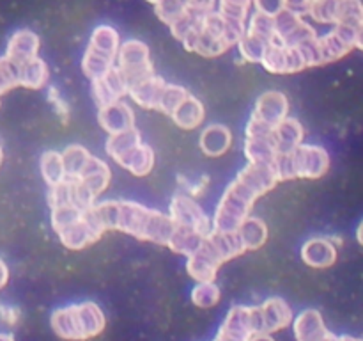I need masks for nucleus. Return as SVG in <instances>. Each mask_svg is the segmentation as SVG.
Wrapping results in <instances>:
<instances>
[{"label":"nucleus","mask_w":363,"mask_h":341,"mask_svg":"<svg viewBox=\"0 0 363 341\" xmlns=\"http://www.w3.org/2000/svg\"><path fill=\"white\" fill-rule=\"evenodd\" d=\"M279 185L272 166L247 163L223 192L213 215V231L236 233L247 217L252 215L255 201Z\"/></svg>","instance_id":"nucleus-1"},{"label":"nucleus","mask_w":363,"mask_h":341,"mask_svg":"<svg viewBox=\"0 0 363 341\" xmlns=\"http://www.w3.org/2000/svg\"><path fill=\"white\" fill-rule=\"evenodd\" d=\"M91 212L103 231H121L142 242L167 245L174 231V222L169 213L147 208L135 201L116 199L96 202Z\"/></svg>","instance_id":"nucleus-2"},{"label":"nucleus","mask_w":363,"mask_h":341,"mask_svg":"<svg viewBox=\"0 0 363 341\" xmlns=\"http://www.w3.org/2000/svg\"><path fill=\"white\" fill-rule=\"evenodd\" d=\"M53 332L66 341H87L99 336L106 327L105 313L96 302L85 301L55 309L52 313Z\"/></svg>","instance_id":"nucleus-3"},{"label":"nucleus","mask_w":363,"mask_h":341,"mask_svg":"<svg viewBox=\"0 0 363 341\" xmlns=\"http://www.w3.org/2000/svg\"><path fill=\"white\" fill-rule=\"evenodd\" d=\"M121 39L119 32L110 25H99L94 28L87 50L82 57V71L89 80H98L108 70L116 66Z\"/></svg>","instance_id":"nucleus-4"},{"label":"nucleus","mask_w":363,"mask_h":341,"mask_svg":"<svg viewBox=\"0 0 363 341\" xmlns=\"http://www.w3.org/2000/svg\"><path fill=\"white\" fill-rule=\"evenodd\" d=\"M308 16L321 25L358 28L363 23L362 0H312Z\"/></svg>","instance_id":"nucleus-5"},{"label":"nucleus","mask_w":363,"mask_h":341,"mask_svg":"<svg viewBox=\"0 0 363 341\" xmlns=\"http://www.w3.org/2000/svg\"><path fill=\"white\" fill-rule=\"evenodd\" d=\"M116 63V66L119 67V71L126 78L130 87H133L135 84L155 75L151 50H149V46L145 43L137 41V39L121 43Z\"/></svg>","instance_id":"nucleus-6"},{"label":"nucleus","mask_w":363,"mask_h":341,"mask_svg":"<svg viewBox=\"0 0 363 341\" xmlns=\"http://www.w3.org/2000/svg\"><path fill=\"white\" fill-rule=\"evenodd\" d=\"M259 332L257 305H233L216 332L215 341H248Z\"/></svg>","instance_id":"nucleus-7"},{"label":"nucleus","mask_w":363,"mask_h":341,"mask_svg":"<svg viewBox=\"0 0 363 341\" xmlns=\"http://www.w3.org/2000/svg\"><path fill=\"white\" fill-rule=\"evenodd\" d=\"M169 217L176 226L190 227L204 237H208L213 231V222L208 213L191 195L184 194V192H179L172 197L169 205Z\"/></svg>","instance_id":"nucleus-8"},{"label":"nucleus","mask_w":363,"mask_h":341,"mask_svg":"<svg viewBox=\"0 0 363 341\" xmlns=\"http://www.w3.org/2000/svg\"><path fill=\"white\" fill-rule=\"evenodd\" d=\"M294 176L303 180H319L330 170L328 149L319 144H300L293 153Z\"/></svg>","instance_id":"nucleus-9"},{"label":"nucleus","mask_w":363,"mask_h":341,"mask_svg":"<svg viewBox=\"0 0 363 341\" xmlns=\"http://www.w3.org/2000/svg\"><path fill=\"white\" fill-rule=\"evenodd\" d=\"M273 23H275V41L284 46H298L308 39L318 38L315 28L307 23L303 16L287 7L273 16Z\"/></svg>","instance_id":"nucleus-10"},{"label":"nucleus","mask_w":363,"mask_h":341,"mask_svg":"<svg viewBox=\"0 0 363 341\" xmlns=\"http://www.w3.org/2000/svg\"><path fill=\"white\" fill-rule=\"evenodd\" d=\"M266 71L273 75H289L307 70L303 57L298 46H284L279 41H273L266 46L261 63Z\"/></svg>","instance_id":"nucleus-11"},{"label":"nucleus","mask_w":363,"mask_h":341,"mask_svg":"<svg viewBox=\"0 0 363 341\" xmlns=\"http://www.w3.org/2000/svg\"><path fill=\"white\" fill-rule=\"evenodd\" d=\"M103 233H105V231H103L101 226L96 222L94 215H92L91 208H89L82 213V217L77 222H73L71 226H67L66 229L57 233V237L60 238L64 247L71 249V251H82V249L96 244V242L103 237Z\"/></svg>","instance_id":"nucleus-12"},{"label":"nucleus","mask_w":363,"mask_h":341,"mask_svg":"<svg viewBox=\"0 0 363 341\" xmlns=\"http://www.w3.org/2000/svg\"><path fill=\"white\" fill-rule=\"evenodd\" d=\"M128 91H130V85L117 66L106 71L98 80L91 82V94L98 109L112 105L116 102H123L128 96Z\"/></svg>","instance_id":"nucleus-13"},{"label":"nucleus","mask_w":363,"mask_h":341,"mask_svg":"<svg viewBox=\"0 0 363 341\" xmlns=\"http://www.w3.org/2000/svg\"><path fill=\"white\" fill-rule=\"evenodd\" d=\"M222 265V258L216 254L215 247L208 240V237L204 238L201 247L186 258V272L197 283H211V281H215L218 269Z\"/></svg>","instance_id":"nucleus-14"},{"label":"nucleus","mask_w":363,"mask_h":341,"mask_svg":"<svg viewBox=\"0 0 363 341\" xmlns=\"http://www.w3.org/2000/svg\"><path fill=\"white\" fill-rule=\"evenodd\" d=\"M257 318L259 332L273 334L289 327L294 320V313L284 298L272 297L257 305Z\"/></svg>","instance_id":"nucleus-15"},{"label":"nucleus","mask_w":363,"mask_h":341,"mask_svg":"<svg viewBox=\"0 0 363 341\" xmlns=\"http://www.w3.org/2000/svg\"><path fill=\"white\" fill-rule=\"evenodd\" d=\"M354 34H357V28L333 27L328 34L321 36V38L318 36L323 66L342 59L351 50H354Z\"/></svg>","instance_id":"nucleus-16"},{"label":"nucleus","mask_w":363,"mask_h":341,"mask_svg":"<svg viewBox=\"0 0 363 341\" xmlns=\"http://www.w3.org/2000/svg\"><path fill=\"white\" fill-rule=\"evenodd\" d=\"M252 116L275 130L289 116V99L280 91H266L257 98Z\"/></svg>","instance_id":"nucleus-17"},{"label":"nucleus","mask_w":363,"mask_h":341,"mask_svg":"<svg viewBox=\"0 0 363 341\" xmlns=\"http://www.w3.org/2000/svg\"><path fill=\"white\" fill-rule=\"evenodd\" d=\"M337 256V244L333 238L328 237H312L301 245V259L305 265L315 270H325L335 265Z\"/></svg>","instance_id":"nucleus-18"},{"label":"nucleus","mask_w":363,"mask_h":341,"mask_svg":"<svg viewBox=\"0 0 363 341\" xmlns=\"http://www.w3.org/2000/svg\"><path fill=\"white\" fill-rule=\"evenodd\" d=\"M98 123L108 135L135 128V112L128 103L116 102L98 109Z\"/></svg>","instance_id":"nucleus-19"},{"label":"nucleus","mask_w":363,"mask_h":341,"mask_svg":"<svg viewBox=\"0 0 363 341\" xmlns=\"http://www.w3.org/2000/svg\"><path fill=\"white\" fill-rule=\"evenodd\" d=\"M39 45H41V41H39V36L34 31H30V28H20L7 41L6 57L9 60H13L16 66H20V64L38 57Z\"/></svg>","instance_id":"nucleus-20"},{"label":"nucleus","mask_w":363,"mask_h":341,"mask_svg":"<svg viewBox=\"0 0 363 341\" xmlns=\"http://www.w3.org/2000/svg\"><path fill=\"white\" fill-rule=\"evenodd\" d=\"M291 325L296 341H323L330 332L318 309H303Z\"/></svg>","instance_id":"nucleus-21"},{"label":"nucleus","mask_w":363,"mask_h":341,"mask_svg":"<svg viewBox=\"0 0 363 341\" xmlns=\"http://www.w3.org/2000/svg\"><path fill=\"white\" fill-rule=\"evenodd\" d=\"M199 146H201L202 153L211 158H218L223 156L233 146V131L225 126V124L213 123L202 130L201 139H199Z\"/></svg>","instance_id":"nucleus-22"},{"label":"nucleus","mask_w":363,"mask_h":341,"mask_svg":"<svg viewBox=\"0 0 363 341\" xmlns=\"http://www.w3.org/2000/svg\"><path fill=\"white\" fill-rule=\"evenodd\" d=\"M77 180L84 187H87L91 190V194L98 199L108 188L110 180H112V173H110V167L106 166V162L91 155V158L87 160V163L80 170Z\"/></svg>","instance_id":"nucleus-23"},{"label":"nucleus","mask_w":363,"mask_h":341,"mask_svg":"<svg viewBox=\"0 0 363 341\" xmlns=\"http://www.w3.org/2000/svg\"><path fill=\"white\" fill-rule=\"evenodd\" d=\"M167 82L158 75L145 78V80L138 82L133 87H130L128 96L137 103L138 107L145 110H158L160 99H162L163 89H165Z\"/></svg>","instance_id":"nucleus-24"},{"label":"nucleus","mask_w":363,"mask_h":341,"mask_svg":"<svg viewBox=\"0 0 363 341\" xmlns=\"http://www.w3.org/2000/svg\"><path fill=\"white\" fill-rule=\"evenodd\" d=\"M305 128L294 117L287 116L279 126L273 130V141H275L277 151L279 153H293L300 144H303Z\"/></svg>","instance_id":"nucleus-25"},{"label":"nucleus","mask_w":363,"mask_h":341,"mask_svg":"<svg viewBox=\"0 0 363 341\" xmlns=\"http://www.w3.org/2000/svg\"><path fill=\"white\" fill-rule=\"evenodd\" d=\"M117 163L124 167L130 174H133V176H147L152 170V167H155V151H152L149 144L140 142L133 149H130Z\"/></svg>","instance_id":"nucleus-26"},{"label":"nucleus","mask_w":363,"mask_h":341,"mask_svg":"<svg viewBox=\"0 0 363 341\" xmlns=\"http://www.w3.org/2000/svg\"><path fill=\"white\" fill-rule=\"evenodd\" d=\"M172 121L183 130H195L204 123L206 109L199 98L188 94V98L172 112Z\"/></svg>","instance_id":"nucleus-27"},{"label":"nucleus","mask_w":363,"mask_h":341,"mask_svg":"<svg viewBox=\"0 0 363 341\" xmlns=\"http://www.w3.org/2000/svg\"><path fill=\"white\" fill-rule=\"evenodd\" d=\"M50 80V70L41 57L27 60L18 66V84L25 89H43Z\"/></svg>","instance_id":"nucleus-28"},{"label":"nucleus","mask_w":363,"mask_h":341,"mask_svg":"<svg viewBox=\"0 0 363 341\" xmlns=\"http://www.w3.org/2000/svg\"><path fill=\"white\" fill-rule=\"evenodd\" d=\"M243 151L248 163H262V166H272L273 160L279 155L275 141H273V135H266V137H247L245 139Z\"/></svg>","instance_id":"nucleus-29"},{"label":"nucleus","mask_w":363,"mask_h":341,"mask_svg":"<svg viewBox=\"0 0 363 341\" xmlns=\"http://www.w3.org/2000/svg\"><path fill=\"white\" fill-rule=\"evenodd\" d=\"M238 237H240L241 244H243L245 251H257L268 240V226L259 217H247L238 227Z\"/></svg>","instance_id":"nucleus-30"},{"label":"nucleus","mask_w":363,"mask_h":341,"mask_svg":"<svg viewBox=\"0 0 363 341\" xmlns=\"http://www.w3.org/2000/svg\"><path fill=\"white\" fill-rule=\"evenodd\" d=\"M204 234L197 233V231L190 229V227H183V226H176L174 224V231L169 238V244L167 247L170 249L172 252L181 256H191L204 242Z\"/></svg>","instance_id":"nucleus-31"},{"label":"nucleus","mask_w":363,"mask_h":341,"mask_svg":"<svg viewBox=\"0 0 363 341\" xmlns=\"http://www.w3.org/2000/svg\"><path fill=\"white\" fill-rule=\"evenodd\" d=\"M142 142V135L138 128H130V130L119 131V134L108 135L105 144V151L112 156V160L119 162L130 149L138 146Z\"/></svg>","instance_id":"nucleus-32"},{"label":"nucleus","mask_w":363,"mask_h":341,"mask_svg":"<svg viewBox=\"0 0 363 341\" xmlns=\"http://www.w3.org/2000/svg\"><path fill=\"white\" fill-rule=\"evenodd\" d=\"M208 240L211 242V245L215 247V251L218 252V256L222 258L223 263L230 261V259L238 258V256L245 254V247L241 244L238 233H220V231H211L208 234Z\"/></svg>","instance_id":"nucleus-33"},{"label":"nucleus","mask_w":363,"mask_h":341,"mask_svg":"<svg viewBox=\"0 0 363 341\" xmlns=\"http://www.w3.org/2000/svg\"><path fill=\"white\" fill-rule=\"evenodd\" d=\"M39 170H41L43 180L46 181L48 187L60 183L66 180V170H64L62 155L59 151H45L39 160Z\"/></svg>","instance_id":"nucleus-34"},{"label":"nucleus","mask_w":363,"mask_h":341,"mask_svg":"<svg viewBox=\"0 0 363 341\" xmlns=\"http://www.w3.org/2000/svg\"><path fill=\"white\" fill-rule=\"evenodd\" d=\"M62 163L64 170H66V180H77L80 170L84 169V166L87 163V160L91 158V153L80 144H71L64 149L62 153Z\"/></svg>","instance_id":"nucleus-35"},{"label":"nucleus","mask_w":363,"mask_h":341,"mask_svg":"<svg viewBox=\"0 0 363 341\" xmlns=\"http://www.w3.org/2000/svg\"><path fill=\"white\" fill-rule=\"evenodd\" d=\"M220 297H222V290H220L215 281H211V283H197L191 290V302L202 309H209L218 304Z\"/></svg>","instance_id":"nucleus-36"},{"label":"nucleus","mask_w":363,"mask_h":341,"mask_svg":"<svg viewBox=\"0 0 363 341\" xmlns=\"http://www.w3.org/2000/svg\"><path fill=\"white\" fill-rule=\"evenodd\" d=\"M247 32L248 34H254L255 38L262 39L269 45V43L275 41V23H273V16L268 14L255 13L248 18L247 23Z\"/></svg>","instance_id":"nucleus-37"},{"label":"nucleus","mask_w":363,"mask_h":341,"mask_svg":"<svg viewBox=\"0 0 363 341\" xmlns=\"http://www.w3.org/2000/svg\"><path fill=\"white\" fill-rule=\"evenodd\" d=\"M188 94H190V92L184 87H181V85L167 84L165 89H163L162 99H160L158 112L165 114V116H172L174 110L188 98Z\"/></svg>","instance_id":"nucleus-38"},{"label":"nucleus","mask_w":363,"mask_h":341,"mask_svg":"<svg viewBox=\"0 0 363 341\" xmlns=\"http://www.w3.org/2000/svg\"><path fill=\"white\" fill-rule=\"evenodd\" d=\"M266 46H268V43L255 38L254 34H248V32H245V36L240 39V43H238L240 55L243 57V60H247V63H261Z\"/></svg>","instance_id":"nucleus-39"},{"label":"nucleus","mask_w":363,"mask_h":341,"mask_svg":"<svg viewBox=\"0 0 363 341\" xmlns=\"http://www.w3.org/2000/svg\"><path fill=\"white\" fill-rule=\"evenodd\" d=\"M188 7H190V0H162L155 6V11L163 23L172 25L186 13Z\"/></svg>","instance_id":"nucleus-40"},{"label":"nucleus","mask_w":363,"mask_h":341,"mask_svg":"<svg viewBox=\"0 0 363 341\" xmlns=\"http://www.w3.org/2000/svg\"><path fill=\"white\" fill-rule=\"evenodd\" d=\"M48 205L50 210L57 208V206H74L73 180H64L53 187H48Z\"/></svg>","instance_id":"nucleus-41"},{"label":"nucleus","mask_w":363,"mask_h":341,"mask_svg":"<svg viewBox=\"0 0 363 341\" xmlns=\"http://www.w3.org/2000/svg\"><path fill=\"white\" fill-rule=\"evenodd\" d=\"M82 210H78L77 206H57V208H52V215H50V220H52V227L55 233H60L62 229H66L67 226H71L73 222H77L82 217Z\"/></svg>","instance_id":"nucleus-42"},{"label":"nucleus","mask_w":363,"mask_h":341,"mask_svg":"<svg viewBox=\"0 0 363 341\" xmlns=\"http://www.w3.org/2000/svg\"><path fill=\"white\" fill-rule=\"evenodd\" d=\"M218 13L223 16L247 23L248 16H250L252 0H218Z\"/></svg>","instance_id":"nucleus-43"},{"label":"nucleus","mask_w":363,"mask_h":341,"mask_svg":"<svg viewBox=\"0 0 363 341\" xmlns=\"http://www.w3.org/2000/svg\"><path fill=\"white\" fill-rule=\"evenodd\" d=\"M20 87L18 84V66L6 55L0 57V96L9 92L11 89Z\"/></svg>","instance_id":"nucleus-44"},{"label":"nucleus","mask_w":363,"mask_h":341,"mask_svg":"<svg viewBox=\"0 0 363 341\" xmlns=\"http://www.w3.org/2000/svg\"><path fill=\"white\" fill-rule=\"evenodd\" d=\"M201 18H202L201 14L194 13V11H186V13H184L179 20L174 21L172 25H169L170 32H172V36L177 39V41H183V39L186 38V36L190 34L194 28L199 27V23H201Z\"/></svg>","instance_id":"nucleus-45"},{"label":"nucleus","mask_w":363,"mask_h":341,"mask_svg":"<svg viewBox=\"0 0 363 341\" xmlns=\"http://www.w3.org/2000/svg\"><path fill=\"white\" fill-rule=\"evenodd\" d=\"M254 4L255 13L268 14V16H275L280 11L286 9V0H252Z\"/></svg>","instance_id":"nucleus-46"},{"label":"nucleus","mask_w":363,"mask_h":341,"mask_svg":"<svg viewBox=\"0 0 363 341\" xmlns=\"http://www.w3.org/2000/svg\"><path fill=\"white\" fill-rule=\"evenodd\" d=\"M48 99L52 103L53 110L57 112V116L62 119V123H66L67 117H69V107H67V103L64 102V98L59 94V91L55 87L48 89Z\"/></svg>","instance_id":"nucleus-47"},{"label":"nucleus","mask_w":363,"mask_h":341,"mask_svg":"<svg viewBox=\"0 0 363 341\" xmlns=\"http://www.w3.org/2000/svg\"><path fill=\"white\" fill-rule=\"evenodd\" d=\"M18 320H20V309L14 308V305L0 304V322L6 323V325L13 327L16 325Z\"/></svg>","instance_id":"nucleus-48"},{"label":"nucleus","mask_w":363,"mask_h":341,"mask_svg":"<svg viewBox=\"0 0 363 341\" xmlns=\"http://www.w3.org/2000/svg\"><path fill=\"white\" fill-rule=\"evenodd\" d=\"M311 2L312 0H286V7L294 11L296 14H300V16H307Z\"/></svg>","instance_id":"nucleus-49"},{"label":"nucleus","mask_w":363,"mask_h":341,"mask_svg":"<svg viewBox=\"0 0 363 341\" xmlns=\"http://www.w3.org/2000/svg\"><path fill=\"white\" fill-rule=\"evenodd\" d=\"M9 276H11L9 266H7V263L0 258V290L7 286V283H9Z\"/></svg>","instance_id":"nucleus-50"},{"label":"nucleus","mask_w":363,"mask_h":341,"mask_svg":"<svg viewBox=\"0 0 363 341\" xmlns=\"http://www.w3.org/2000/svg\"><path fill=\"white\" fill-rule=\"evenodd\" d=\"M354 48H360L363 52V23L357 28V34H354Z\"/></svg>","instance_id":"nucleus-51"},{"label":"nucleus","mask_w":363,"mask_h":341,"mask_svg":"<svg viewBox=\"0 0 363 341\" xmlns=\"http://www.w3.org/2000/svg\"><path fill=\"white\" fill-rule=\"evenodd\" d=\"M248 341H275L272 337V334H264V332H255L248 337Z\"/></svg>","instance_id":"nucleus-52"},{"label":"nucleus","mask_w":363,"mask_h":341,"mask_svg":"<svg viewBox=\"0 0 363 341\" xmlns=\"http://www.w3.org/2000/svg\"><path fill=\"white\" fill-rule=\"evenodd\" d=\"M357 240H358V244L363 247V220L358 224V227H357Z\"/></svg>","instance_id":"nucleus-53"},{"label":"nucleus","mask_w":363,"mask_h":341,"mask_svg":"<svg viewBox=\"0 0 363 341\" xmlns=\"http://www.w3.org/2000/svg\"><path fill=\"white\" fill-rule=\"evenodd\" d=\"M0 341H14V336L11 332H0Z\"/></svg>","instance_id":"nucleus-54"},{"label":"nucleus","mask_w":363,"mask_h":341,"mask_svg":"<svg viewBox=\"0 0 363 341\" xmlns=\"http://www.w3.org/2000/svg\"><path fill=\"white\" fill-rule=\"evenodd\" d=\"M339 341H363L362 337H354V336H347V334H344V336H339Z\"/></svg>","instance_id":"nucleus-55"},{"label":"nucleus","mask_w":363,"mask_h":341,"mask_svg":"<svg viewBox=\"0 0 363 341\" xmlns=\"http://www.w3.org/2000/svg\"><path fill=\"white\" fill-rule=\"evenodd\" d=\"M2 162H4V149L2 146H0V166H2Z\"/></svg>","instance_id":"nucleus-56"},{"label":"nucleus","mask_w":363,"mask_h":341,"mask_svg":"<svg viewBox=\"0 0 363 341\" xmlns=\"http://www.w3.org/2000/svg\"><path fill=\"white\" fill-rule=\"evenodd\" d=\"M147 2L152 4V6H156V4H160V2H162V0H147Z\"/></svg>","instance_id":"nucleus-57"}]
</instances>
